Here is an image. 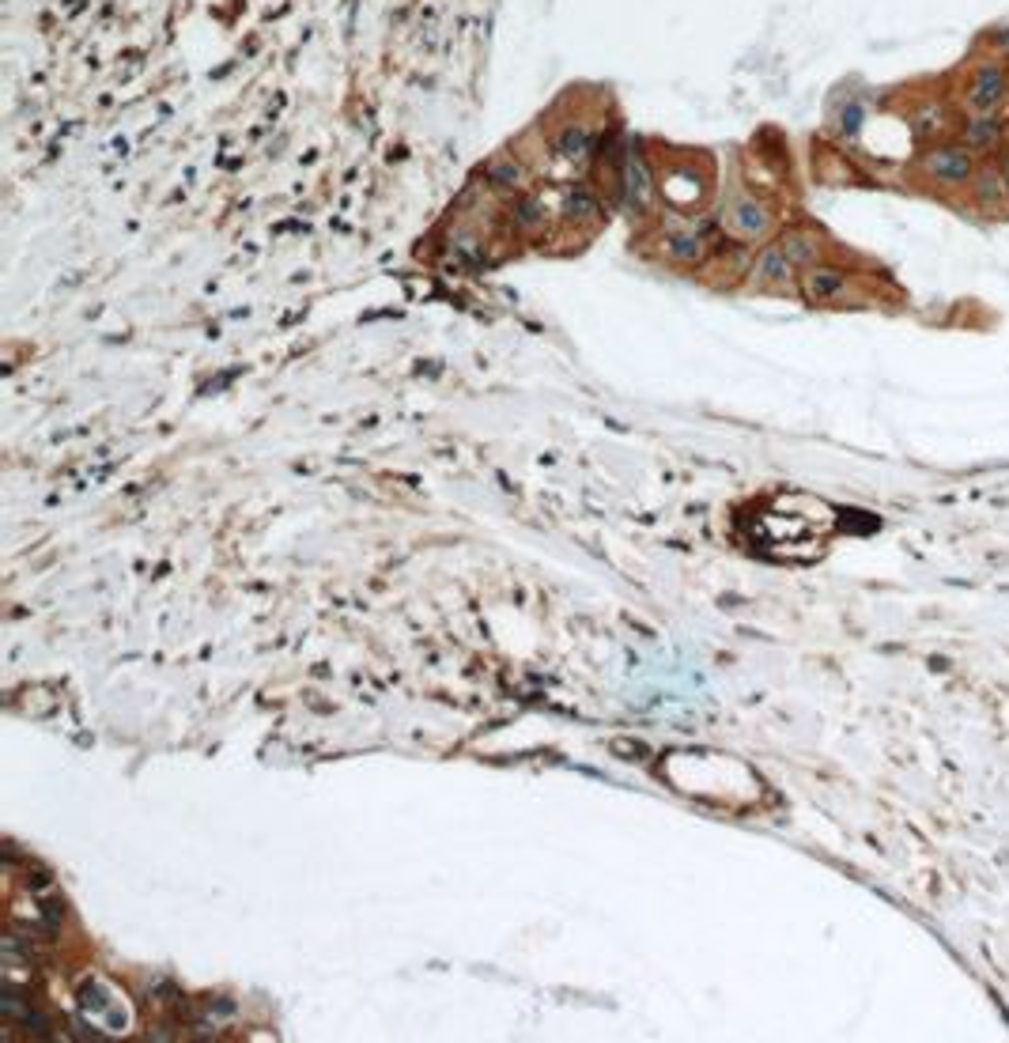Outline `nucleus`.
<instances>
[{"instance_id":"f257e3e1","label":"nucleus","mask_w":1009,"mask_h":1043,"mask_svg":"<svg viewBox=\"0 0 1009 1043\" xmlns=\"http://www.w3.org/2000/svg\"><path fill=\"white\" fill-rule=\"evenodd\" d=\"M953 103L960 114H991L1009 103V61L994 53H975L972 61L960 69L957 87H953Z\"/></svg>"},{"instance_id":"f03ea898","label":"nucleus","mask_w":1009,"mask_h":1043,"mask_svg":"<svg viewBox=\"0 0 1009 1043\" xmlns=\"http://www.w3.org/2000/svg\"><path fill=\"white\" fill-rule=\"evenodd\" d=\"M979 163H983V159L975 152H968L957 137H945V140H934V144H923V155H919L915 171H919V178H923L926 186L957 193V189L972 186Z\"/></svg>"},{"instance_id":"7ed1b4c3","label":"nucleus","mask_w":1009,"mask_h":1043,"mask_svg":"<svg viewBox=\"0 0 1009 1043\" xmlns=\"http://www.w3.org/2000/svg\"><path fill=\"white\" fill-rule=\"evenodd\" d=\"M953 137L975 152L979 159H1002L1009 148V114L991 110V114H960L957 133Z\"/></svg>"},{"instance_id":"20e7f679","label":"nucleus","mask_w":1009,"mask_h":1043,"mask_svg":"<svg viewBox=\"0 0 1009 1043\" xmlns=\"http://www.w3.org/2000/svg\"><path fill=\"white\" fill-rule=\"evenodd\" d=\"M960 121V106L953 103V95H930V99H919L907 114V125H911V137L919 144H934V140H945L957 133Z\"/></svg>"},{"instance_id":"39448f33","label":"nucleus","mask_w":1009,"mask_h":1043,"mask_svg":"<svg viewBox=\"0 0 1009 1043\" xmlns=\"http://www.w3.org/2000/svg\"><path fill=\"white\" fill-rule=\"evenodd\" d=\"M964 193H968L972 208L987 212V216H1002L1009 208V178H1006L1002 159H983L972 178V186L964 189Z\"/></svg>"},{"instance_id":"423d86ee","label":"nucleus","mask_w":1009,"mask_h":1043,"mask_svg":"<svg viewBox=\"0 0 1009 1043\" xmlns=\"http://www.w3.org/2000/svg\"><path fill=\"white\" fill-rule=\"evenodd\" d=\"M722 220L737 239H764L771 231V208L764 201H756L753 193H734Z\"/></svg>"},{"instance_id":"0eeeda50","label":"nucleus","mask_w":1009,"mask_h":1043,"mask_svg":"<svg viewBox=\"0 0 1009 1043\" xmlns=\"http://www.w3.org/2000/svg\"><path fill=\"white\" fill-rule=\"evenodd\" d=\"M802 295L809 299V303H817V307H824V303H839L847 291H851V273L847 269H836V265H809L802 273Z\"/></svg>"},{"instance_id":"6e6552de","label":"nucleus","mask_w":1009,"mask_h":1043,"mask_svg":"<svg viewBox=\"0 0 1009 1043\" xmlns=\"http://www.w3.org/2000/svg\"><path fill=\"white\" fill-rule=\"evenodd\" d=\"M749 273H753L756 288L783 291V288H790V284H794V273H798V269L790 265V257L783 254V246H779V242H771V246H764V250L756 254V261H753V269H749Z\"/></svg>"},{"instance_id":"1a4fd4ad","label":"nucleus","mask_w":1009,"mask_h":1043,"mask_svg":"<svg viewBox=\"0 0 1009 1043\" xmlns=\"http://www.w3.org/2000/svg\"><path fill=\"white\" fill-rule=\"evenodd\" d=\"M624 197H628V205L635 208V212H647L650 201H654V186H650V171H647V159H643V152L639 148H628L624 152Z\"/></svg>"},{"instance_id":"9d476101","label":"nucleus","mask_w":1009,"mask_h":1043,"mask_svg":"<svg viewBox=\"0 0 1009 1043\" xmlns=\"http://www.w3.org/2000/svg\"><path fill=\"white\" fill-rule=\"evenodd\" d=\"M779 246H783V254L790 257L794 269H809V265H817V261H821V250H824L821 235L809 231V227H787V231L779 235Z\"/></svg>"},{"instance_id":"9b49d317","label":"nucleus","mask_w":1009,"mask_h":1043,"mask_svg":"<svg viewBox=\"0 0 1009 1043\" xmlns=\"http://www.w3.org/2000/svg\"><path fill=\"white\" fill-rule=\"evenodd\" d=\"M552 152L560 155V159H567V163H586L590 152H594V133H590L586 125H567V129H560L556 140H552Z\"/></svg>"},{"instance_id":"f8f14e48","label":"nucleus","mask_w":1009,"mask_h":1043,"mask_svg":"<svg viewBox=\"0 0 1009 1043\" xmlns=\"http://www.w3.org/2000/svg\"><path fill=\"white\" fill-rule=\"evenodd\" d=\"M666 254L673 257V261H685V265L700 261L703 235L700 231H673V235H666Z\"/></svg>"},{"instance_id":"ddd939ff","label":"nucleus","mask_w":1009,"mask_h":1043,"mask_svg":"<svg viewBox=\"0 0 1009 1043\" xmlns=\"http://www.w3.org/2000/svg\"><path fill=\"white\" fill-rule=\"evenodd\" d=\"M484 178L496 189H503V193H514V189H522V182H526V171H522V163H514V159H496V163L484 171Z\"/></svg>"},{"instance_id":"4468645a","label":"nucleus","mask_w":1009,"mask_h":1043,"mask_svg":"<svg viewBox=\"0 0 1009 1043\" xmlns=\"http://www.w3.org/2000/svg\"><path fill=\"white\" fill-rule=\"evenodd\" d=\"M979 50L1009 61V23H991V27L979 35Z\"/></svg>"},{"instance_id":"2eb2a0df","label":"nucleus","mask_w":1009,"mask_h":1043,"mask_svg":"<svg viewBox=\"0 0 1009 1043\" xmlns=\"http://www.w3.org/2000/svg\"><path fill=\"white\" fill-rule=\"evenodd\" d=\"M567 216H571V220H594V216H598V212H601V205H598V197H594V193H586V189H571V193H567Z\"/></svg>"},{"instance_id":"dca6fc26","label":"nucleus","mask_w":1009,"mask_h":1043,"mask_svg":"<svg viewBox=\"0 0 1009 1043\" xmlns=\"http://www.w3.org/2000/svg\"><path fill=\"white\" fill-rule=\"evenodd\" d=\"M514 223L518 227H526V231H533V227H541L545 223V208H541V201L537 197H518L514 201Z\"/></svg>"},{"instance_id":"f3484780","label":"nucleus","mask_w":1009,"mask_h":1043,"mask_svg":"<svg viewBox=\"0 0 1009 1043\" xmlns=\"http://www.w3.org/2000/svg\"><path fill=\"white\" fill-rule=\"evenodd\" d=\"M1002 167H1006V178H1009V148H1006V155H1002Z\"/></svg>"}]
</instances>
